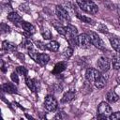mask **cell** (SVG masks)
Returning a JSON list of instances; mask_svg holds the SVG:
<instances>
[{"label":"cell","instance_id":"1","mask_svg":"<svg viewBox=\"0 0 120 120\" xmlns=\"http://www.w3.org/2000/svg\"><path fill=\"white\" fill-rule=\"evenodd\" d=\"M76 3L82 11H84L88 14L94 15L98 12V6L92 0H76Z\"/></svg>","mask_w":120,"mask_h":120},{"label":"cell","instance_id":"2","mask_svg":"<svg viewBox=\"0 0 120 120\" xmlns=\"http://www.w3.org/2000/svg\"><path fill=\"white\" fill-rule=\"evenodd\" d=\"M66 30H67V32H66L65 37H66L67 40L68 41V43L70 45H75V44L77 45V37H78L77 28L74 25L68 23V25L66 26Z\"/></svg>","mask_w":120,"mask_h":120},{"label":"cell","instance_id":"3","mask_svg":"<svg viewBox=\"0 0 120 120\" xmlns=\"http://www.w3.org/2000/svg\"><path fill=\"white\" fill-rule=\"evenodd\" d=\"M55 14L58 18V20L62 22H67L68 23L70 22V16H69V13L68 11L63 7V6H56L55 8Z\"/></svg>","mask_w":120,"mask_h":120},{"label":"cell","instance_id":"4","mask_svg":"<svg viewBox=\"0 0 120 120\" xmlns=\"http://www.w3.org/2000/svg\"><path fill=\"white\" fill-rule=\"evenodd\" d=\"M88 36H89V38H90V41H91V44L94 45L96 48L99 49V50H104L105 49V43L103 42V40L100 38V37L93 32V31H89L88 33Z\"/></svg>","mask_w":120,"mask_h":120},{"label":"cell","instance_id":"5","mask_svg":"<svg viewBox=\"0 0 120 120\" xmlns=\"http://www.w3.org/2000/svg\"><path fill=\"white\" fill-rule=\"evenodd\" d=\"M97 68L100 72H107L111 68V60L107 56H100L97 61Z\"/></svg>","mask_w":120,"mask_h":120},{"label":"cell","instance_id":"6","mask_svg":"<svg viewBox=\"0 0 120 120\" xmlns=\"http://www.w3.org/2000/svg\"><path fill=\"white\" fill-rule=\"evenodd\" d=\"M44 107L48 112H54L58 107L57 100L53 96L48 95L44 99Z\"/></svg>","mask_w":120,"mask_h":120},{"label":"cell","instance_id":"7","mask_svg":"<svg viewBox=\"0 0 120 120\" xmlns=\"http://www.w3.org/2000/svg\"><path fill=\"white\" fill-rule=\"evenodd\" d=\"M77 45H78L80 48L88 49V48L92 45L88 34L82 33V34L78 35V37H77Z\"/></svg>","mask_w":120,"mask_h":120},{"label":"cell","instance_id":"8","mask_svg":"<svg viewBox=\"0 0 120 120\" xmlns=\"http://www.w3.org/2000/svg\"><path fill=\"white\" fill-rule=\"evenodd\" d=\"M101 75V72L98 69V68H87L86 72H85V78L89 82H95V81Z\"/></svg>","mask_w":120,"mask_h":120},{"label":"cell","instance_id":"9","mask_svg":"<svg viewBox=\"0 0 120 120\" xmlns=\"http://www.w3.org/2000/svg\"><path fill=\"white\" fill-rule=\"evenodd\" d=\"M98 113H101V114H105V115H110L112 112V110L111 108V106L105 102V101H102L99 103V105L98 106Z\"/></svg>","mask_w":120,"mask_h":120},{"label":"cell","instance_id":"10","mask_svg":"<svg viewBox=\"0 0 120 120\" xmlns=\"http://www.w3.org/2000/svg\"><path fill=\"white\" fill-rule=\"evenodd\" d=\"M21 27L23 29L24 32L28 33L29 35H33V34L36 33V27H35L32 23H30V22H28L22 21V22H21Z\"/></svg>","mask_w":120,"mask_h":120},{"label":"cell","instance_id":"11","mask_svg":"<svg viewBox=\"0 0 120 120\" xmlns=\"http://www.w3.org/2000/svg\"><path fill=\"white\" fill-rule=\"evenodd\" d=\"M109 40H110V43H111V46L112 47V49L116 52L120 53V38L113 37V36H110Z\"/></svg>","mask_w":120,"mask_h":120},{"label":"cell","instance_id":"12","mask_svg":"<svg viewBox=\"0 0 120 120\" xmlns=\"http://www.w3.org/2000/svg\"><path fill=\"white\" fill-rule=\"evenodd\" d=\"M106 99H107V101L110 102V103H114V102H116V101L119 99V96L115 93L114 90L111 89V90H109V91L107 92V94H106Z\"/></svg>","mask_w":120,"mask_h":120},{"label":"cell","instance_id":"13","mask_svg":"<svg viewBox=\"0 0 120 120\" xmlns=\"http://www.w3.org/2000/svg\"><path fill=\"white\" fill-rule=\"evenodd\" d=\"M2 49L6 52H14L17 50V46L12 43V42H8L7 40L3 41L2 43Z\"/></svg>","mask_w":120,"mask_h":120},{"label":"cell","instance_id":"14","mask_svg":"<svg viewBox=\"0 0 120 120\" xmlns=\"http://www.w3.org/2000/svg\"><path fill=\"white\" fill-rule=\"evenodd\" d=\"M8 20L10 21L13 23H18V22H22L21 16L15 11H11V12L8 13Z\"/></svg>","mask_w":120,"mask_h":120},{"label":"cell","instance_id":"15","mask_svg":"<svg viewBox=\"0 0 120 120\" xmlns=\"http://www.w3.org/2000/svg\"><path fill=\"white\" fill-rule=\"evenodd\" d=\"M2 89L7 92V93H9V94H13V93H16L17 92V87L15 86L14 83L12 82H5L3 85H2Z\"/></svg>","mask_w":120,"mask_h":120},{"label":"cell","instance_id":"16","mask_svg":"<svg viewBox=\"0 0 120 120\" xmlns=\"http://www.w3.org/2000/svg\"><path fill=\"white\" fill-rule=\"evenodd\" d=\"M75 96H76V92L74 90H69L64 94L62 98V102H65V103L70 102L75 98Z\"/></svg>","mask_w":120,"mask_h":120},{"label":"cell","instance_id":"17","mask_svg":"<svg viewBox=\"0 0 120 120\" xmlns=\"http://www.w3.org/2000/svg\"><path fill=\"white\" fill-rule=\"evenodd\" d=\"M50 60V56L47 54V53H39L38 56V59H37V62L38 65H40L41 67H44L47 65V63L49 62Z\"/></svg>","mask_w":120,"mask_h":120},{"label":"cell","instance_id":"18","mask_svg":"<svg viewBox=\"0 0 120 120\" xmlns=\"http://www.w3.org/2000/svg\"><path fill=\"white\" fill-rule=\"evenodd\" d=\"M111 64H112L113 69H116V70L120 69V53L119 52H116L115 54L112 55Z\"/></svg>","mask_w":120,"mask_h":120},{"label":"cell","instance_id":"19","mask_svg":"<svg viewBox=\"0 0 120 120\" xmlns=\"http://www.w3.org/2000/svg\"><path fill=\"white\" fill-rule=\"evenodd\" d=\"M106 83H107L106 78H105L103 75H100V76L95 81L94 85H95V87L98 88V89H102V88L106 85Z\"/></svg>","mask_w":120,"mask_h":120},{"label":"cell","instance_id":"20","mask_svg":"<svg viewBox=\"0 0 120 120\" xmlns=\"http://www.w3.org/2000/svg\"><path fill=\"white\" fill-rule=\"evenodd\" d=\"M75 13H76V17L79 18L81 21H82V22H86V23L91 24V25H94L96 23V21L94 19H92V18H90L88 16H85V15H82L79 12H75Z\"/></svg>","mask_w":120,"mask_h":120},{"label":"cell","instance_id":"21","mask_svg":"<svg viewBox=\"0 0 120 120\" xmlns=\"http://www.w3.org/2000/svg\"><path fill=\"white\" fill-rule=\"evenodd\" d=\"M66 67H67V64L65 62H59L54 66L52 72L53 74H60L61 72H63L66 69Z\"/></svg>","mask_w":120,"mask_h":120},{"label":"cell","instance_id":"22","mask_svg":"<svg viewBox=\"0 0 120 120\" xmlns=\"http://www.w3.org/2000/svg\"><path fill=\"white\" fill-rule=\"evenodd\" d=\"M47 50L51 51V52H57L59 50V43L55 40H51L49 43L46 44Z\"/></svg>","mask_w":120,"mask_h":120},{"label":"cell","instance_id":"23","mask_svg":"<svg viewBox=\"0 0 120 120\" xmlns=\"http://www.w3.org/2000/svg\"><path fill=\"white\" fill-rule=\"evenodd\" d=\"M56 22H52L54 29L57 31L58 34L62 35V36H65V35H66V32H67V30H66V26H63L60 22H58V23H56Z\"/></svg>","mask_w":120,"mask_h":120},{"label":"cell","instance_id":"24","mask_svg":"<svg viewBox=\"0 0 120 120\" xmlns=\"http://www.w3.org/2000/svg\"><path fill=\"white\" fill-rule=\"evenodd\" d=\"M25 83L27 85V87L32 91V92H36L37 91V86H36V83L34 82V81L29 78V77H25Z\"/></svg>","mask_w":120,"mask_h":120},{"label":"cell","instance_id":"25","mask_svg":"<svg viewBox=\"0 0 120 120\" xmlns=\"http://www.w3.org/2000/svg\"><path fill=\"white\" fill-rule=\"evenodd\" d=\"M16 72H17L19 75H22V76H23V77H26V76H27V73H28L26 68L23 67V66H19V67H17Z\"/></svg>","mask_w":120,"mask_h":120},{"label":"cell","instance_id":"26","mask_svg":"<svg viewBox=\"0 0 120 120\" xmlns=\"http://www.w3.org/2000/svg\"><path fill=\"white\" fill-rule=\"evenodd\" d=\"M72 55H73V48H71V47L66 48L65 51L63 52V56H64L66 59L70 58Z\"/></svg>","mask_w":120,"mask_h":120},{"label":"cell","instance_id":"27","mask_svg":"<svg viewBox=\"0 0 120 120\" xmlns=\"http://www.w3.org/2000/svg\"><path fill=\"white\" fill-rule=\"evenodd\" d=\"M28 54H29V56H30L35 62H37V59H38V56L39 52H38V51H36L35 49H32V50L28 51Z\"/></svg>","mask_w":120,"mask_h":120},{"label":"cell","instance_id":"28","mask_svg":"<svg viewBox=\"0 0 120 120\" xmlns=\"http://www.w3.org/2000/svg\"><path fill=\"white\" fill-rule=\"evenodd\" d=\"M41 35H42V37H43V38L44 39H51L52 38V33H51V31L49 30V29H43L42 31H41Z\"/></svg>","mask_w":120,"mask_h":120},{"label":"cell","instance_id":"29","mask_svg":"<svg viewBox=\"0 0 120 120\" xmlns=\"http://www.w3.org/2000/svg\"><path fill=\"white\" fill-rule=\"evenodd\" d=\"M9 32H10V27L7 23L2 22L1 23V33L2 34H8Z\"/></svg>","mask_w":120,"mask_h":120},{"label":"cell","instance_id":"30","mask_svg":"<svg viewBox=\"0 0 120 120\" xmlns=\"http://www.w3.org/2000/svg\"><path fill=\"white\" fill-rule=\"evenodd\" d=\"M98 30L99 32L103 33V34H107V33H108V28H107V26H106L104 23H99V24L98 25Z\"/></svg>","mask_w":120,"mask_h":120},{"label":"cell","instance_id":"31","mask_svg":"<svg viewBox=\"0 0 120 120\" xmlns=\"http://www.w3.org/2000/svg\"><path fill=\"white\" fill-rule=\"evenodd\" d=\"M36 47L38 48V49H39V50H41V51H44V50H46L47 49V47H46V44H44L42 41H39V40H38V41H36Z\"/></svg>","mask_w":120,"mask_h":120},{"label":"cell","instance_id":"32","mask_svg":"<svg viewBox=\"0 0 120 120\" xmlns=\"http://www.w3.org/2000/svg\"><path fill=\"white\" fill-rule=\"evenodd\" d=\"M109 119H112V120H119L120 119V112H112L109 115Z\"/></svg>","mask_w":120,"mask_h":120},{"label":"cell","instance_id":"33","mask_svg":"<svg viewBox=\"0 0 120 120\" xmlns=\"http://www.w3.org/2000/svg\"><path fill=\"white\" fill-rule=\"evenodd\" d=\"M10 78L12 80V82L14 83H19V76H18V73L17 72H12L11 75H10Z\"/></svg>","mask_w":120,"mask_h":120},{"label":"cell","instance_id":"34","mask_svg":"<svg viewBox=\"0 0 120 120\" xmlns=\"http://www.w3.org/2000/svg\"><path fill=\"white\" fill-rule=\"evenodd\" d=\"M1 69L3 72H6V68H5V66H4V61L2 60L1 61Z\"/></svg>","mask_w":120,"mask_h":120},{"label":"cell","instance_id":"35","mask_svg":"<svg viewBox=\"0 0 120 120\" xmlns=\"http://www.w3.org/2000/svg\"><path fill=\"white\" fill-rule=\"evenodd\" d=\"M116 10H117V13H118V15L120 16V5H118V6H117V8H116Z\"/></svg>","mask_w":120,"mask_h":120},{"label":"cell","instance_id":"36","mask_svg":"<svg viewBox=\"0 0 120 120\" xmlns=\"http://www.w3.org/2000/svg\"><path fill=\"white\" fill-rule=\"evenodd\" d=\"M118 22H119V23H120V17H119V20H118Z\"/></svg>","mask_w":120,"mask_h":120}]
</instances>
